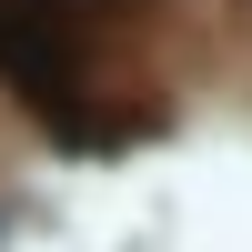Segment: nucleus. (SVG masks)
Returning a JSON list of instances; mask_svg holds the SVG:
<instances>
[{
  "instance_id": "1",
  "label": "nucleus",
  "mask_w": 252,
  "mask_h": 252,
  "mask_svg": "<svg viewBox=\"0 0 252 252\" xmlns=\"http://www.w3.org/2000/svg\"><path fill=\"white\" fill-rule=\"evenodd\" d=\"M0 81L61 141H101V121L81 111V10L71 0H0Z\"/></svg>"
}]
</instances>
